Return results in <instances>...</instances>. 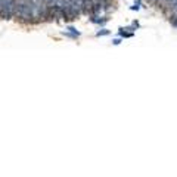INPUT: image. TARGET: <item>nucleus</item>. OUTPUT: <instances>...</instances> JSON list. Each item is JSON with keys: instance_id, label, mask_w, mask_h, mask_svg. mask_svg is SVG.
Instances as JSON below:
<instances>
[{"instance_id": "7", "label": "nucleus", "mask_w": 177, "mask_h": 177, "mask_svg": "<svg viewBox=\"0 0 177 177\" xmlns=\"http://www.w3.org/2000/svg\"><path fill=\"white\" fill-rule=\"evenodd\" d=\"M121 42H123L121 37H120V39H114V40H112V44H114V46H118V44H121Z\"/></svg>"}, {"instance_id": "3", "label": "nucleus", "mask_w": 177, "mask_h": 177, "mask_svg": "<svg viewBox=\"0 0 177 177\" xmlns=\"http://www.w3.org/2000/svg\"><path fill=\"white\" fill-rule=\"evenodd\" d=\"M118 36H120L121 39H132L133 36H134V33L127 31L124 27H120V28H118Z\"/></svg>"}, {"instance_id": "6", "label": "nucleus", "mask_w": 177, "mask_h": 177, "mask_svg": "<svg viewBox=\"0 0 177 177\" xmlns=\"http://www.w3.org/2000/svg\"><path fill=\"white\" fill-rule=\"evenodd\" d=\"M62 34H64V36H65V37H69V39H74V40H77V37H75V36H74V34H71V33H69V31H67V33H65V31H64V33H62Z\"/></svg>"}, {"instance_id": "8", "label": "nucleus", "mask_w": 177, "mask_h": 177, "mask_svg": "<svg viewBox=\"0 0 177 177\" xmlns=\"http://www.w3.org/2000/svg\"><path fill=\"white\" fill-rule=\"evenodd\" d=\"M132 25L134 27V28H136V30H139V28H140V24H139V21H133Z\"/></svg>"}, {"instance_id": "10", "label": "nucleus", "mask_w": 177, "mask_h": 177, "mask_svg": "<svg viewBox=\"0 0 177 177\" xmlns=\"http://www.w3.org/2000/svg\"><path fill=\"white\" fill-rule=\"evenodd\" d=\"M0 19H1V3H0Z\"/></svg>"}, {"instance_id": "1", "label": "nucleus", "mask_w": 177, "mask_h": 177, "mask_svg": "<svg viewBox=\"0 0 177 177\" xmlns=\"http://www.w3.org/2000/svg\"><path fill=\"white\" fill-rule=\"evenodd\" d=\"M1 3V19H12L15 18V9H16V1L15 0H0Z\"/></svg>"}, {"instance_id": "4", "label": "nucleus", "mask_w": 177, "mask_h": 177, "mask_svg": "<svg viewBox=\"0 0 177 177\" xmlns=\"http://www.w3.org/2000/svg\"><path fill=\"white\" fill-rule=\"evenodd\" d=\"M67 30H68V31H69L71 34H74V36H75L77 39H78V37L81 36V33H80V31H77V28H75V27H72V25H68V27H67Z\"/></svg>"}, {"instance_id": "5", "label": "nucleus", "mask_w": 177, "mask_h": 177, "mask_svg": "<svg viewBox=\"0 0 177 177\" xmlns=\"http://www.w3.org/2000/svg\"><path fill=\"white\" fill-rule=\"evenodd\" d=\"M109 34V30H106L105 27H102V30H99L97 33H96V37H105V36H108Z\"/></svg>"}, {"instance_id": "2", "label": "nucleus", "mask_w": 177, "mask_h": 177, "mask_svg": "<svg viewBox=\"0 0 177 177\" xmlns=\"http://www.w3.org/2000/svg\"><path fill=\"white\" fill-rule=\"evenodd\" d=\"M88 21H90L91 24L105 27L106 22L109 21V15H96V13H90V15H88Z\"/></svg>"}, {"instance_id": "9", "label": "nucleus", "mask_w": 177, "mask_h": 177, "mask_svg": "<svg viewBox=\"0 0 177 177\" xmlns=\"http://www.w3.org/2000/svg\"><path fill=\"white\" fill-rule=\"evenodd\" d=\"M139 9H140V6H136V4L130 6V10H139Z\"/></svg>"}]
</instances>
